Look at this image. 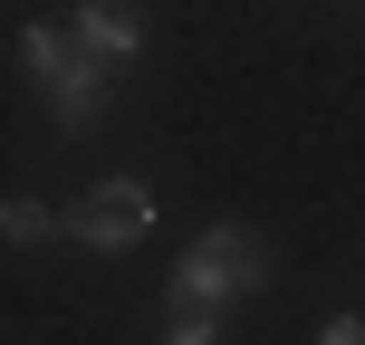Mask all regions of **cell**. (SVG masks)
<instances>
[{
    "mask_svg": "<svg viewBox=\"0 0 365 345\" xmlns=\"http://www.w3.org/2000/svg\"><path fill=\"white\" fill-rule=\"evenodd\" d=\"M0 230H10V250H38V240H48V230H68V211H48V201L10 192V201H0Z\"/></svg>",
    "mask_w": 365,
    "mask_h": 345,
    "instance_id": "8992f818",
    "label": "cell"
},
{
    "mask_svg": "<svg viewBox=\"0 0 365 345\" xmlns=\"http://www.w3.org/2000/svg\"><path fill=\"white\" fill-rule=\"evenodd\" d=\"M317 345H365V317H327V327H317Z\"/></svg>",
    "mask_w": 365,
    "mask_h": 345,
    "instance_id": "ba28073f",
    "label": "cell"
},
{
    "mask_svg": "<svg viewBox=\"0 0 365 345\" xmlns=\"http://www.w3.org/2000/svg\"><path fill=\"white\" fill-rule=\"evenodd\" d=\"M106 77H115L106 58H87V48H77L68 68H58L48 87H38V96H48V125H58V134H87L96 115H106Z\"/></svg>",
    "mask_w": 365,
    "mask_h": 345,
    "instance_id": "277c9868",
    "label": "cell"
},
{
    "mask_svg": "<svg viewBox=\"0 0 365 345\" xmlns=\"http://www.w3.org/2000/svg\"><path fill=\"white\" fill-rule=\"evenodd\" d=\"M164 345H221V307H182L164 327Z\"/></svg>",
    "mask_w": 365,
    "mask_h": 345,
    "instance_id": "52a82bcc",
    "label": "cell"
},
{
    "mask_svg": "<svg viewBox=\"0 0 365 345\" xmlns=\"http://www.w3.org/2000/svg\"><path fill=\"white\" fill-rule=\"evenodd\" d=\"M145 230H154V182H145V173L96 182V192L68 211V240H87V250H135Z\"/></svg>",
    "mask_w": 365,
    "mask_h": 345,
    "instance_id": "7a4b0ae2",
    "label": "cell"
},
{
    "mask_svg": "<svg viewBox=\"0 0 365 345\" xmlns=\"http://www.w3.org/2000/svg\"><path fill=\"white\" fill-rule=\"evenodd\" d=\"M269 240L250 230V221H212V230L182 250V269H173V288H164V307H240V297H259L269 288Z\"/></svg>",
    "mask_w": 365,
    "mask_h": 345,
    "instance_id": "6da1fadb",
    "label": "cell"
},
{
    "mask_svg": "<svg viewBox=\"0 0 365 345\" xmlns=\"http://www.w3.org/2000/svg\"><path fill=\"white\" fill-rule=\"evenodd\" d=\"M77 58V29H48V19H19V68L38 77V87H48L58 68H68Z\"/></svg>",
    "mask_w": 365,
    "mask_h": 345,
    "instance_id": "5b68a950",
    "label": "cell"
},
{
    "mask_svg": "<svg viewBox=\"0 0 365 345\" xmlns=\"http://www.w3.org/2000/svg\"><path fill=\"white\" fill-rule=\"evenodd\" d=\"M68 29H77V48H87V58H106V68L145 58V10H135V0H77V10H68Z\"/></svg>",
    "mask_w": 365,
    "mask_h": 345,
    "instance_id": "3957f363",
    "label": "cell"
}]
</instances>
